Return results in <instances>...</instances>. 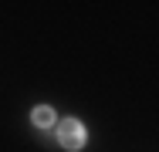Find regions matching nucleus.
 I'll return each instance as SVG.
<instances>
[{
  "instance_id": "nucleus-1",
  "label": "nucleus",
  "mask_w": 159,
  "mask_h": 152,
  "mask_svg": "<svg viewBox=\"0 0 159 152\" xmlns=\"http://www.w3.org/2000/svg\"><path fill=\"white\" fill-rule=\"evenodd\" d=\"M85 125L78 118H64V122H58V142H61L64 149H81L85 145Z\"/></svg>"
},
{
  "instance_id": "nucleus-2",
  "label": "nucleus",
  "mask_w": 159,
  "mask_h": 152,
  "mask_svg": "<svg viewBox=\"0 0 159 152\" xmlns=\"http://www.w3.org/2000/svg\"><path fill=\"white\" fill-rule=\"evenodd\" d=\"M34 125H41V128H48V125H54V112H51L48 105H41V108H34Z\"/></svg>"
}]
</instances>
